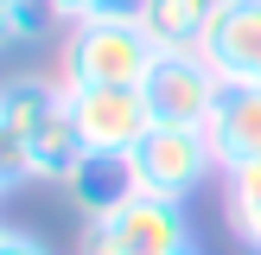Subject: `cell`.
I'll return each mask as SVG.
<instances>
[{"instance_id": "6da1fadb", "label": "cell", "mask_w": 261, "mask_h": 255, "mask_svg": "<svg viewBox=\"0 0 261 255\" xmlns=\"http://www.w3.org/2000/svg\"><path fill=\"white\" fill-rule=\"evenodd\" d=\"M160 64V45L134 19H76L58 45V83L64 89H140Z\"/></svg>"}, {"instance_id": "7a4b0ae2", "label": "cell", "mask_w": 261, "mask_h": 255, "mask_svg": "<svg viewBox=\"0 0 261 255\" xmlns=\"http://www.w3.org/2000/svg\"><path fill=\"white\" fill-rule=\"evenodd\" d=\"M191 242V211L185 198H160V191H134L115 211L89 217L76 255H160Z\"/></svg>"}, {"instance_id": "3957f363", "label": "cell", "mask_w": 261, "mask_h": 255, "mask_svg": "<svg viewBox=\"0 0 261 255\" xmlns=\"http://www.w3.org/2000/svg\"><path fill=\"white\" fill-rule=\"evenodd\" d=\"M140 191H160V198H191L204 178H217V147L204 128H178V121H153L147 140L127 153Z\"/></svg>"}, {"instance_id": "277c9868", "label": "cell", "mask_w": 261, "mask_h": 255, "mask_svg": "<svg viewBox=\"0 0 261 255\" xmlns=\"http://www.w3.org/2000/svg\"><path fill=\"white\" fill-rule=\"evenodd\" d=\"M64 115H70L83 153H134L153 128L147 89H64Z\"/></svg>"}, {"instance_id": "5b68a950", "label": "cell", "mask_w": 261, "mask_h": 255, "mask_svg": "<svg viewBox=\"0 0 261 255\" xmlns=\"http://www.w3.org/2000/svg\"><path fill=\"white\" fill-rule=\"evenodd\" d=\"M147 102H153V121H178V128H204L223 96V76L204 51H160L147 83Z\"/></svg>"}, {"instance_id": "8992f818", "label": "cell", "mask_w": 261, "mask_h": 255, "mask_svg": "<svg viewBox=\"0 0 261 255\" xmlns=\"http://www.w3.org/2000/svg\"><path fill=\"white\" fill-rule=\"evenodd\" d=\"M204 58L223 83H261V0H223L204 38Z\"/></svg>"}, {"instance_id": "52a82bcc", "label": "cell", "mask_w": 261, "mask_h": 255, "mask_svg": "<svg viewBox=\"0 0 261 255\" xmlns=\"http://www.w3.org/2000/svg\"><path fill=\"white\" fill-rule=\"evenodd\" d=\"M204 134H211L223 172L229 166H255L261 160V83H223V96H217Z\"/></svg>"}, {"instance_id": "ba28073f", "label": "cell", "mask_w": 261, "mask_h": 255, "mask_svg": "<svg viewBox=\"0 0 261 255\" xmlns=\"http://www.w3.org/2000/svg\"><path fill=\"white\" fill-rule=\"evenodd\" d=\"M58 109H64V83L58 76H32V70L7 76V89H0V153H19Z\"/></svg>"}, {"instance_id": "9c48e42d", "label": "cell", "mask_w": 261, "mask_h": 255, "mask_svg": "<svg viewBox=\"0 0 261 255\" xmlns=\"http://www.w3.org/2000/svg\"><path fill=\"white\" fill-rule=\"evenodd\" d=\"M134 166L121 160V153H83V160L70 166V178H64V198L76 204V217H102V211H115L121 198H134Z\"/></svg>"}, {"instance_id": "30bf717a", "label": "cell", "mask_w": 261, "mask_h": 255, "mask_svg": "<svg viewBox=\"0 0 261 255\" xmlns=\"http://www.w3.org/2000/svg\"><path fill=\"white\" fill-rule=\"evenodd\" d=\"M217 7H223V0H153L140 26H147V38L160 51H204Z\"/></svg>"}, {"instance_id": "8fae6325", "label": "cell", "mask_w": 261, "mask_h": 255, "mask_svg": "<svg viewBox=\"0 0 261 255\" xmlns=\"http://www.w3.org/2000/svg\"><path fill=\"white\" fill-rule=\"evenodd\" d=\"M223 211H229V230L249 255H261V160L255 166H229L223 172Z\"/></svg>"}, {"instance_id": "7c38bea8", "label": "cell", "mask_w": 261, "mask_h": 255, "mask_svg": "<svg viewBox=\"0 0 261 255\" xmlns=\"http://www.w3.org/2000/svg\"><path fill=\"white\" fill-rule=\"evenodd\" d=\"M51 26H64L51 13V0H0V38L7 45H38Z\"/></svg>"}, {"instance_id": "4fadbf2b", "label": "cell", "mask_w": 261, "mask_h": 255, "mask_svg": "<svg viewBox=\"0 0 261 255\" xmlns=\"http://www.w3.org/2000/svg\"><path fill=\"white\" fill-rule=\"evenodd\" d=\"M0 255H51V242L32 230H0Z\"/></svg>"}, {"instance_id": "5bb4252c", "label": "cell", "mask_w": 261, "mask_h": 255, "mask_svg": "<svg viewBox=\"0 0 261 255\" xmlns=\"http://www.w3.org/2000/svg\"><path fill=\"white\" fill-rule=\"evenodd\" d=\"M147 7H153V0H96V13H89V19H147Z\"/></svg>"}, {"instance_id": "9a60e30c", "label": "cell", "mask_w": 261, "mask_h": 255, "mask_svg": "<svg viewBox=\"0 0 261 255\" xmlns=\"http://www.w3.org/2000/svg\"><path fill=\"white\" fill-rule=\"evenodd\" d=\"M51 13H58L64 26H76V19H89V13H96V0H51Z\"/></svg>"}, {"instance_id": "2e32d148", "label": "cell", "mask_w": 261, "mask_h": 255, "mask_svg": "<svg viewBox=\"0 0 261 255\" xmlns=\"http://www.w3.org/2000/svg\"><path fill=\"white\" fill-rule=\"evenodd\" d=\"M160 255H204V249H198V242H185V249H160Z\"/></svg>"}]
</instances>
